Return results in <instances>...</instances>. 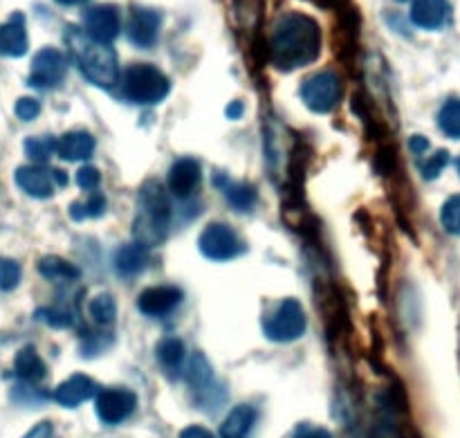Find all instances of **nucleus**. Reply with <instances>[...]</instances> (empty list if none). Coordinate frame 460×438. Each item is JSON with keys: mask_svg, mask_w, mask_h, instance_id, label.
<instances>
[{"mask_svg": "<svg viewBox=\"0 0 460 438\" xmlns=\"http://www.w3.org/2000/svg\"><path fill=\"white\" fill-rule=\"evenodd\" d=\"M456 169H458V175H460V157L456 160Z\"/></svg>", "mask_w": 460, "mask_h": 438, "instance_id": "nucleus-44", "label": "nucleus"}, {"mask_svg": "<svg viewBox=\"0 0 460 438\" xmlns=\"http://www.w3.org/2000/svg\"><path fill=\"white\" fill-rule=\"evenodd\" d=\"M449 165V153L445 148L436 151L434 156L427 157L425 162H420V174L425 180H436L440 174H443L445 166Z\"/></svg>", "mask_w": 460, "mask_h": 438, "instance_id": "nucleus-34", "label": "nucleus"}, {"mask_svg": "<svg viewBox=\"0 0 460 438\" xmlns=\"http://www.w3.org/2000/svg\"><path fill=\"white\" fill-rule=\"evenodd\" d=\"M452 4L449 0H413L411 22L420 30L438 31L452 22Z\"/></svg>", "mask_w": 460, "mask_h": 438, "instance_id": "nucleus-15", "label": "nucleus"}, {"mask_svg": "<svg viewBox=\"0 0 460 438\" xmlns=\"http://www.w3.org/2000/svg\"><path fill=\"white\" fill-rule=\"evenodd\" d=\"M198 250L209 261H232L245 252V243L236 234V229L225 223H211L202 229Z\"/></svg>", "mask_w": 460, "mask_h": 438, "instance_id": "nucleus-7", "label": "nucleus"}, {"mask_svg": "<svg viewBox=\"0 0 460 438\" xmlns=\"http://www.w3.org/2000/svg\"><path fill=\"white\" fill-rule=\"evenodd\" d=\"M155 355L166 371H178L184 364L187 349H184L182 340H178V337H166V340H162L160 344H157Z\"/></svg>", "mask_w": 460, "mask_h": 438, "instance_id": "nucleus-25", "label": "nucleus"}, {"mask_svg": "<svg viewBox=\"0 0 460 438\" xmlns=\"http://www.w3.org/2000/svg\"><path fill=\"white\" fill-rule=\"evenodd\" d=\"M84 31L102 43H112L121 31V12L117 4L102 3L85 9Z\"/></svg>", "mask_w": 460, "mask_h": 438, "instance_id": "nucleus-11", "label": "nucleus"}, {"mask_svg": "<svg viewBox=\"0 0 460 438\" xmlns=\"http://www.w3.org/2000/svg\"><path fill=\"white\" fill-rule=\"evenodd\" d=\"M52 175H54V183L61 184V187H66V184H67V175H66V171H61V169H52Z\"/></svg>", "mask_w": 460, "mask_h": 438, "instance_id": "nucleus-42", "label": "nucleus"}, {"mask_svg": "<svg viewBox=\"0 0 460 438\" xmlns=\"http://www.w3.org/2000/svg\"><path fill=\"white\" fill-rule=\"evenodd\" d=\"M295 438H332V434L328 430H323V427H313V425H301L299 430H296Z\"/></svg>", "mask_w": 460, "mask_h": 438, "instance_id": "nucleus-37", "label": "nucleus"}, {"mask_svg": "<svg viewBox=\"0 0 460 438\" xmlns=\"http://www.w3.org/2000/svg\"><path fill=\"white\" fill-rule=\"evenodd\" d=\"M398 3H407V0H398Z\"/></svg>", "mask_w": 460, "mask_h": 438, "instance_id": "nucleus-45", "label": "nucleus"}, {"mask_svg": "<svg viewBox=\"0 0 460 438\" xmlns=\"http://www.w3.org/2000/svg\"><path fill=\"white\" fill-rule=\"evenodd\" d=\"M182 299L184 295L178 286H151L137 297V310L146 317H166Z\"/></svg>", "mask_w": 460, "mask_h": 438, "instance_id": "nucleus-13", "label": "nucleus"}, {"mask_svg": "<svg viewBox=\"0 0 460 438\" xmlns=\"http://www.w3.org/2000/svg\"><path fill=\"white\" fill-rule=\"evenodd\" d=\"M106 196L102 193H94V196L85 198V201H76L70 205V216L72 220H85V219H99L106 211Z\"/></svg>", "mask_w": 460, "mask_h": 438, "instance_id": "nucleus-27", "label": "nucleus"}, {"mask_svg": "<svg viewBox=\"0 0 460 438\" xmlns=\"http://www.w3.org/2000/svg\"><path fill=\"white\" fill-rule=\"evenodd\" d=\"M76 184H79V189H85V192L97 189L99 184H102V174H99L97 166L93 165L81 166V169L76 171Z\"/></svg>", "mask_w": 460, "mask_h": 438, "instance_id": "nucleus-35", "label": "nucleus"}, {"mask_svg": "<svg viewBox=\"0 0 460 438\" xmlns=\"http://www.w3.org/2000/svg\"><path fill=\"white\" fill-rule=\"evenodd\" d=\"M305 328H308V319H305L304 306L296 299H283L274 308V313L265 317L263 335L277 344H290L304 337Z\"/></svg>", "mask_w": 460, "mask_h": 438, "instance_id": "nucleus-5", "label": "nucleus"}, {"mask_svg": "<svg viewBox=\"0 0 460 438\" xmlns=\"http://www.w3.org/2000/svg\"><path fill=\"white\" fill-rule=\"evenodd\" d=\"M171 201L157 180H146L137 193V211L133 220L135 241L144 247L160 246L171 228Z\"/></svg>", "mask_w": 460, "mask_h": 438, "instance_id": "nucleus-3", "label": "nucleus"}, {"mask_svg": "<svg viewBox=\"0 0 460 438\" xmlns=\"http://www.w3.org/2000/svg\"><path fill=\"white\" fill-rule=\"evenodd\" d=\"M18 189L25 192L27 196L36 198V201H45L54 193V175L52 169L43 165H25L18 166L13 174Z\"/></svg>", "mask_w": 460, "mask_h": 438, "instance_id": "nucleus-16", "label": "nucleus"}, {"mask_svg": "<svg viewBox=\"0 0 460 438\" xmlns=\"http://www.w3.org/2000/svg\"><path fill=\"white\" fill-rule=\"evenodd\" d=\"M322 52V27L313 16L301 12L283 13L274 22L268 39V57L281 72L299 70L317 61Z\"/></svg>", "mask_w": 460, "mask_h": 438, "instance_id": "nucleus-1", "label": "nucleus"}, {"mask_svg": "<svg viewBox=\"0 0 460 438\" xmlns=\"http://www.w3.org/2000/svg\"><path fill=\"white\" fill-rule=\"evenodd\" d=\"M67 75L66 54L57 48H43L34 54L30 66L27 85L36 90H54L63 84Z\"/></svg>", "mask_w": 460, "mask_h": 438, "instance_id": "nucleus-8", "label": "nucleus"}, {"mask_svg": "<svg viewBox=\"0 0 460 438\" xmlns=\"http://www.w3.org/2000/svg\"><path fill=\"white\" fill-rule=\"evenodd\" d=\"M36 317L43 319L48 326L52 328H70L75 324V313L70 308H63V306H52V308H40L36 313Z\"/></svg>", "mask_w": 460, "mask_h": 438, "instance_id": "nucleus-31", "label": "nucleus"}, {"mask_svg": "<svg viewBox=\"0 0 460 438\" xmlns=\"http://www.w3.org/2000/svg\"><path fill=\"white\" fill-rule=\"evenodd\" d=\"M438 126L447 138L460 139V99H449L438 112Z\"/></svg>", "mask_w": 460, "mask_h": 438, "instance_id": "nucleus-28", "label": "nucleus"}, {"mask_svg": "<svg viewBox=\"0 0 460 438\" xmlns=\"http://www.w3.org/2000/svg\"><path fill=\"white\" fill-rule=\"evenodd\" d=\"M13 371L21 380L30 382V385H36V382L48 376V367H45L43 358H40L34 346H25V349L18 351L16 360H13Z\"/></svg>", "mask_w": 460, "mask_h": 438, "instance_id": "nucleus-21", "label": "nucleus"}, {"mask_svg": "<svg viewBox=\"0 0 460 438\" xmlns=\"http://www.w3.org/2000/svg\"><path fill=\"white\" fill-rule=\"evenodd\" d=\"M301 99L313 112L326 115L341 99V79L332 70L317 72L301 84Z\"/></svg>", "mask_w": 460, "mask_h": 438, "instance_id": "nucleus-6", "label": "nucleus"}, {"mask_svg": "<svg viewBox=\"0 0 460 438\" xmlns=\"http://www.w3.org/2000/svg\"><path fill=\"white\" fill-rule=\"evenodd\" d=\"M66 43L72 58L79 66L81 75L90 84L103 90L115 88L117 81H119V61H117V52L111 43L94 40L93 36H88L76 25L66 27Z\"/></svg>", "mask_w": 460, "mask_h": 438, "instance_id": "nucleus-2", "label": "nucleus"}, {"mask_svg": "<svg viewBox=\"0 0 460 438\" xmlns=\"http://www.w3.org/2000/svg\"><path fill=\"white\" fill-rule=\"evenodd\" d=\"M189 376H191V385L196 387V391L200 394L198 398H209L211 403V398H214V371H211V367L207 364V360L202 358L200 353L193 355L191 367H189Z\"/></svg>", "mask_w": 460, "mask_h": 438, "instance_id": "nucleus-24", "label": "nucleus"}, {"mask_svg": "<svg viewBox=\"0 0 460 438\" xmlns=\"http://www.w3.org/2000/svg\"><path fill=\"white\" fill-rule=\"evenodd\" d=\"M54 434V427L52 423H39L36 427H31L22 438H52Z\"/></svg>", "mask_w": 460, "mask_h": 438, "instance_id": "nucleus-38", "label": "nucleus"}, {"mask_svg": "<svg viewBox=\"0 0 460 438\" xmlns=\"http://www.w3.org/2000/svg\"><path fill=\"white\" fill-rule=\"evenodd\" d=\"M54 3L63 4V7H79V4L90 3V0H54Z\"/></svg>", "mask_w": 460, "mask_h": 438, "instance_id": "nucleus-43", "label": "nucleus"}, {"mask_svg": "<svg viewBox=\"0 0 460 438\" xmlns=\"http://www.w3.org/2000/svg\"><path fill=\"white\" fill-rule=\"evenodd\" d=\"M225 115H227L229 120H238V117H243V103L241 102H232L227 106V111H225Z\"/></svg>", "mask_w": 460, "mask_h": 438, "instance_id": "nucleus-41", "label": "nucleus"}, {"mask_svg": "<svg viewBox=\"0 0 460 438\" xmlns=\"http://www.w3.org/2000/svg\"><path fill=\"white\" fill-rule=\"evenodd\" d=\"M216 187L223 192L225 201L236 211H252L256 201H259V193H256V189L252 184L234 183L227 175H216Z\"/></svg>", "mask_w": 460, "mask_h": 438, "instance_id": "nucleus-19", "label": "nucleus"}, {"mask_svg": "<svg viewBox=\"0 0 460 438\" xmlns=\"http://www.w3.org/2000/svg\"><path fill=\"white\" fill-rule=\"evenodd\" d=\"M88 315L93 317V322H97L99 326H108V324L115 322L117 317V304L112 299V295L102 292V295L93 297L88 301Z\"/></svg>", "mask_w": 460, "mask_h": 438, "instance_id": "nucleus-26", "label": "nucleus"}, {"mask_svg": "<svg viewBox=\"0 0 460 438\" xmlns=\"http://www.w3.org/2000/svg\"><path fill=\"white\" fill-rule=\"evenodd\" d=\"M57 153V139L54 138H27L25 139V156L31 162H48Z\"/></svg>", "mask_w": 460, "mask_h": 438, "instance_id": "nucleus-29", "label": "nucleus"}, {"mask_svg": "<svg viewBox=\"0 0 460 438\" xmlns=\"http://www.w3.org/2000/svg\"><path fill=\"white\" fill-rule=\"evenodd\" d=\"M256 423V409L250 405H238L229 412L220 425V436L223 438H247Z\"/></svg>", "mask_w": 460, "mask_h": 438, "instance_id": "nucleus-22", "label": "nucleus"}, {"mask_svg": "<svg viewBox=\"0 0 460 438\" xmlns=\"http://www.w3.org/2000/svg\"><path fill=\"white\" fill-rule=\"evenodd\" d=\"M148 264V247L133 241L128 246H121L115 255V270L119 277H135L142 273Z\"/></svg>", "mask_w": 460, "mask_h": 438, "instance_id": "nucleus-20", "label": "nucleus"}, {"mask_svg": "<svg viewBox=\"0 0 460 438\" xmlns=\"http://www.w3.org/2000/svg\"><path fill=\"white\" fill-rule=\"evenodd\" d=\"M202 183V166L193 157H180L171 165L169 175H166V189L173 198L187 201L200 189Z\"/></svg>", "mask_w": 460, "mask_h": 438, "instance_id": "nucleus-12", "label": "nucleus"}, {"mask_svg": "<svg viewBox=\"0 0 460 438\" xmlns=\"http://www.w3.org/2000/svg\"><path fill=\"white\" fill-rule=\"evenodd\" d=\"M440 223L452 237H460V193L445 202L440 210Z\"/></svg>", "mask_w": 460, "mask_h": 438, "instance_id": "nucleus-32", "label": "nucleus"}, {"mask_svg": "<svg viewBox=\"0 0 460 438\" xmlns=\"http://www.w3.org/2000/svg\"><path fill=\"white\" fill-rule=\"evenodd\" d=\"M180 438H216V436L202 425H189L180 432Z\"/></svg>", "mask_w": 460, "mask_h": 438, "instance_id": "nucleus-39", "label": "nucleus"}, {"mask_svg": "<svg viewBox=\"0 0 460 438\" xmlns=\"http://www.w3.org/2000/svg\"><path fill=\"white\" fill-rule=\"evenodd\" d=\"M117 85L121 90V97L137 106H155L164 102L171 93V79L151 63L128 66L124 72H119Z\"/></svg>", "mask_w": 460, "mask_h": 438, "instance_id": "nucleus-4", "label": "nucleus"}, {"mask_svg": "<svg viewBox=\"0 0 460 438\" xmlns=\"http://www.w3.org/2000/svg\"><path fill=\"white\" fill-rule=\"evenodd\" d=\"M21 283V265L13 259L0 256V291L9 292Z\"/></svg>", "mask_w": 460, "mask_h": 438, "instance_id": "nucleus-33", "label": "nucleus"}, {"mask_svg": "<svg viewBox=\"0 0 460 438\" xmlns=\"http://www.w3.org/2000/svg\"><path fill=\"white\" fill-rule=\"evenodd\" d=\"M162 30V12L146 4H133L128 16V27L126 34L135 48L148 49L157 43Z\"/></svg>", "mask_w": 460, "mask_h": 438, "instance_id": "nucleus-10", "label": "nucleus"}, {"mask_svg": "<svg viewBox=\"0 0 460 438\" xmlns=\"http://www.w3.org/2000/svg\"><path fill=\"white\" fill-rule=\"evenodd\" d=\"M97 142L88 130H70L57 139V156L66 162H88Z\"/></svg>", "mask_w": 460, "mask_h": 438, "instance_id": "nucleus-18", "label": "nucleus"}, {"mask_svg": "<svg viewBox=\"0 0 460 438\" xmlns=\"http://www.w3.org/2000/svg\"><path fill=\"white\" fill-rule=\"evenodd\" d=\"M13 112H16L18 120L34 121L40 115V103L31 97H21L16 102V106H13Z\"/></svg>", "mask_w": 460, "mask_h": 438, "instance_id": "nucleus-36", "label": "nucleus"}, {"mask_svg": "<svg viewBox=\"0 0 460 438\" xmlns=\"http://www.w3.org/2000/svg\"><path fill=\"white\" fill-rule=\"evenodd\" d=\"M94 409L103 425H121L137 409V396L126 387H108L94 396Z\"/></svg>", "mask_w": 460, "mask_h": 438, "instance_id": "nucleus-9", "label": "nucleus"}, {"mask_svg": "<svg viewBox=\"0 0 460 438\" xmlns=\"http://www.w3.org/2000/svg\"><path fill=\"white\" fill-rule=\"evenodd\" d=\"M97 394H99V387L93 378L84 376V373H75V376H70L67 380H63L61 385L54 389L52 398L57 400L61 407L75 409V407H79V405H84L85 400L94 398Z\"/></svg>", "mask_w": 460, "mask_h": 438, "instance_id": "nucleus-17", "label": "nucleus"}, {"mask_svg": "<svg viewBox=\"0 0 460 438\" xmlns=\"http://www.w3.org/2000/svg\"><path fill=\"white\" fill-rule=\"evenodd\" d=\"M409 144H411V151L418 153V156H420V153H425L427 148H429V139L420 138V135H416V138L409 139Z\"/></svg>", "mask_w": 460, "mask_h": 438, "instance_id": "nucleus-40", "label": "nucleus"}, {"mask_svg": "<svg viewBox=\"0 0 460 438\" xmlns=\"http://www.w3.org/2000/svg\"><path fill=\"white\" fill-rule=\"evenodd\" d=\"M30 49V39H27V22L25 13L13 12L4 22H0V57L4 58H21Z\"/></svg>", "mask_w": 460, "mask_h": 438, "instance_id": "nucleus-14", "label": "nucleus"}, {"mask_svg": "<svg viewBox=\"0 0 460 438\" xmlns=\"http://www.w3.org/2000/svg\"><path fill=\"white\" fill-rule=\"evenodd\" d=\"M39 273L48 282H76L81 277V270L70 261L61 259L57 255H48L39 261Z\"/></svg>", "mask_w": 460, "mask_h": 438, "instance_id": "nucleus-23", "label": "nucleus"}, {"mask_svg": "<svg viewBox=\"0 0 460 438\" xmlns=\"http://www.w3.org/2000/svg\"><path fill=\"white\" fill-rule=\"evenodd\" d=\"M234 12L241 25L254 27L261 21L263 12V0H234Z\"/></svg>", "mask_w": 460, "mask_h": 438, "instance_id": "nucleus-30", "label": "nucleus"}]
</instances>
